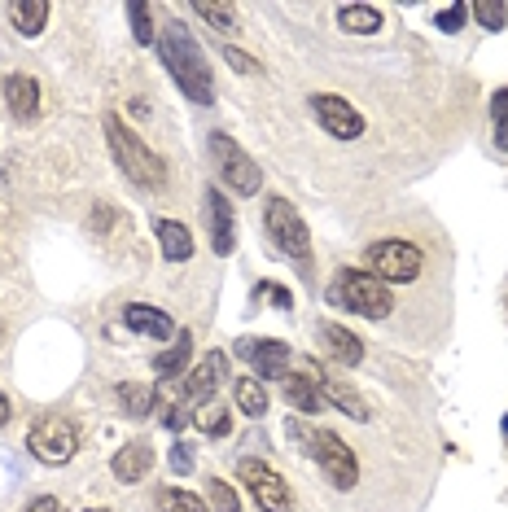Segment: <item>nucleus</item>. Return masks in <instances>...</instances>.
I'll list each match as a JSON object with an SVG mask.
<instances>
[{
    "mask_svg": "<svg viewBox=\"0 0 508 512\" xmlns=\"http://www.w3.org/2000/svg\"><path fill=\"white\" fill-rule=\"evenodd\" d=\"M158 53H163V66L171 71V79H176V88L184 97L198 101V106H211L215 75H211V66H206L202 44L184 31V22H167V27L158 31Z\"/></svg>",
    "mask_w": 508,
    "mask_h": 512,
    "instance_id": "1",
    "label": "nucleus"
},
{
    "mask_svg": "<svg viewBox=\"0 0 508 512\" xmlns=\"http://www.w3.org/2000/svg\"><path fill=\"white\" fill-rule=\"evenodd\" d=\"M106 145L114 154V167H119L136 189H154L158 193L167 184V162L158 158L154 149H149L141 136L119 119V114H106Z\"/></svg>",
    "mask_w": 508,
    "mask_h": 512,
    "instance_id": "2",
    "label": "nucleus"
},
{
    "mask_svg": "<svg viewBox=\"0 0 508 512\" xmlns=\"http://www.w3.org/2000/svg\"><path fill=\"white\" fill-rule=\"evenodd\" d=\"M329 302L346 311H360L364 320H386L395 311V298H390V285L377 281L373 272H355V267H342L329 285Z\"/></svg>",
    "mask_w": 508,
    "mask_h": 512,
    "instance_id": "3",
    "label": "nucleus"
},
{
    "mask_svg": "<svg viewBox=\"0 0 508 512\" xmlns=\"http://www.w3.org/2000/svg\"><path fill=\"white\" fill-rule=\"evenodd\" d=\"M294 438H303L307 447H311V456H316V464L325 469V477L338 491H355V482H360V460H355V451L346 447V442L333 434V429H303V425H294Z\"/></svg>",
    "mask_w": 508,
    "mask_h": 512,
    "instance_id": "4",
    "label": "nucleus"
},
{
    "mask_svg": "<svg viewBox=\"0 0 508 512\" xmlns=\"http://www.w3.org/2000/svg\"><path fill=\"white\" fill-rule=\"evenodd\" d=\"M27 451L36 456L40 464H49V469H62V464L75 460L79 451V429L75 421H66V416H44L27 429Z\"/></svg>",
    "mask_w": 508,
    "mask_h": 512,
    "instance_id": "5",
    "label": "nucleus"
},
{
    "mask_svg": "<svg viewBox=\"0 0 508 512\" xmlns=\"http://www.w3.org/2000/svg\"><path fill=\"white\" fill-rule=\"evenodd\" d=\"M263 228H268V237L276 241V250L285 254V259H294V263H311V232L303 224V215L294 211L285 197H272L268 202V211H263Z\"/></svg>",
    "mask_w": 508,
    "mask_h": 512,
    "instance_id": "6",
    "label": "nucleus"
},
{
    "mask_svg": "<svg viewBox=\"0 0 508 512\" xmlns=\"http://www.w3.org/2000/svg\"><path fill=\"white\" fill-rule=\"evenodd\" d=\"M211 154H215V167H219V180L228 184L233 193L241 197H254L263 189V171H259V162H254L246 149H241L233 136H224V132H211Z\"/></svg>",
    "mask_w": 508,
    "mask_h": 512,
    "instance_id": "7",
    "label": "nucleus"
},
{
    "mask_svg": "<svg viewBox=\"0 0 508 512\" xmlns=\"http://www.w3.org/2000/svg\"><path fill=\"white\" fill-rule=\"evenodd\" d=\"M421 263L425 259L412 241L386 237V241H373V246H368V267H373V276L386 285H412L421 276Z\"/></svg>",
    "mask_w": 508,
    "mask_h": 512,
    "instance_id": "8",
    "label": "nucleus"
},
{
    "mask_svg": "<svg viewBox=\"0 0 508 512\" xmlns=\"http://www.w3.org/2000/svg\"><path fill=\"white\" fill-rule=\"evenodd\" d=\"M237 473H241V482L250 486L254 504H259L263 512H294V491L285 486V477H281V473H272L259 456H254V460L246 456V460L237 464Z\"/></svg>",
    "mask_w": 508,
    "mask_h": 512,
    "instance_id": "9",
    "label": "nucleus"
},
{
    "mask_svg": "<svg viewBox=\"0 0 508 512\" xmlns=\"http://www.w3.org/2000/svg\"><path fill=\"white\" fill-rule=\"evenodd\" d=\"M311 114H316V119L325 123V132L338 136V141H360L364 136V114L346 97H338V92H316V97H311Z\"/></svg>",
    "mask_w": 508,
    "mask_h": 512,
    "instance_id": "10",
    "label": "nucleus"
},
{
    "mask_svg": "<svg viewBox=\"0 0 508 512\" xmlns=\"http://www.w3.org/2000/svg\"><path fill=\"white\" fill-rule=\"evenodd\" d=\"M237 355L246 359L263 381H281L285 372H290V346L276 342V337H241Z\"/></svg>",
    "mask_w": 508,
    "mask_h": 512,
    "instance_id": "11",
    "label": "nucleus"
},
{
    "mask_svg": "<svg viewBox=\"0 0 508 512\" xmlns=\"http://www.w3.org/2000/svg\"><path fill=\"white\" fill-rule=\"evenodd\" d=\"M224 377H228V355H224V351H211L198 368L189 372V381H184V399H180V407L198 412L202 403H211V399H215V390H219V381H224Z\"/></svg>",
    "mask_w": 508,
    "mask_h": 512,
    "instance_id": "12",
    "label": "nucleus"
},
{
    "mask_svg": "<svg viewBox=\"0 0 508 512\" xmlns=\"http://www.w3.org/2000/svg\"><path fill=\"white\" fill-rule=\"evenodd\" d=\"M202 215H206V228H211V250L215 254H233L237 250V219H233V206H228V197L215 189H206V206H202Z\"/></svg>",
    "mask_w": 508,
    "mask_h": 512,
    "instance_id": "13",
    "label": "nucleus"
},
{
    "mask_svg": "<svg viewBox=\"0 0 508 512\" xmlns=\"http://www.w3.org/2000/svg\"><path fill=\"white\" fill-rule=\"evenodd\" d=\"M123 324L132 333L154 337V342L176 337V324H171V316H167V311H158V307H149V302H127V307H123Z\"/></svg>",
    "mask_w": 508,
    "mask_h": 512,
    "instance_id": "14",
    "label": "nucleus"
},
{
    "mask_svg": "<svg viewBox=\"0 0 508 512\" xmlns=\"http://www.w3.org/2000/svg\"><path fill=\"white\" fill-rule=\"evenodd\" d=\"M320 346H325V355L342 368H355L364 359V342L351 329H342V324H320Z\"/></svg>",
    "mask_w": 508,
    "mask_h": 512,
    "instance_id": "15",
    "label": "nucleus"
},
{
    "mask_svg": "<svg viewBox=\"0 0 508 512\" xmlns=\"http://www.w3.org/2000/svg\"><path fill=\"white\" fill-rule=\"evenodd\" d=\"M5 106H9L14 119L31 123L40 114V84L31 75H9L5 79Z\"/></svg>",
    "mask_w": 508,
    "mask_h": 512,
    "instance_id": "16",
    "label": "nucleus"
},
{
    "mask_svg": "<svg viewBox=\"0 0 508 512\" xmlns=\"http://www.w3.org/2000/svg\"><path fill=\"white\" fill-rule=\"evenodd\" d=\"M307 368H311V381H316L320 399H329L333 407H342V412H346V416H355V421H368V403L360 399V394H355V390H346L342 381H333L329 372H325V377H320V372H316V359H307Z\"/></svg>",
    "mask_w": 508,
    "mask_h": 512,
    "instance_id": "17",
    "label": "nucleus"
},
{
    "mask_svg": "<svg viewBox=\"0 0 508 512\" xmlns=\"http://www.w3.org/2000/svg\"><path fill=\"white\" fill-rule=\"evenodd\" d=\"M149 469H154V447H149V442H127L123 451H114V477H119V482H145L149 477Z\"/></svg>",
    "mask_w": 508,
    "mask_h": 512,
    "instance_id": "18",
    "label": "nucleus"
},
{
    "mask_svg": "<svg viewBox=\"0 0 508 512\" xmlns=\"http://www.w3.org/2000/svg\"><path fill=\"white\" fill-rule=\"evenodd\" d=\"M281 390H285V403L298 407L303 416H316L320 407H325V399H320V390H316V381H311V372H285Z\"/></svg>",
    "mask_w": 508,
    "mask_h": 512,
    "instance_id": "19",
    "label": "nucleus"
},
{
    "mask_svg": "<svg viewBox=\"0 0 508 512\" xmlns=\"http://www.w3.org/2000/svg\"><path fill=\"white\" fill-rule=\"evenodd\" d=\"M154 232H158V241H163L167 263H189L193 259V232L184 224H176V219H158Z\"/></svg>",
    "mask_w": 508,
    "mask_h": 512,
    "instance_id": "20",
    "label": "nucleus"
},
{
    "mask_svg": "<svg viewBox=\"0 0 508 512\" xmlns=\"http://www.w3.org/2000/svg\"><path fill=\"white\" fill-rule=\"evenodd\" d=\"M338 27L346 36H373V31H381V9L377 5H342Z\"/></svg>",
    "mask_w": 508,
    "mask_h": 512,
    "instance_id": "21",
    "label": "nucleus"
},
{
    "mask_svg": "<svg viewBox=\"0 0 508 512\" xmlns=\"http://www.w3.org/2000/svg\"><path fill=\"white\" fill-rule=\"evenodd\" d=\"M9 18H14V27L22 36H40L44 22H49V0H14Z\"/></svg>",
    "mask_w": 508,
    "mask_h": 512,
    "instance_id": "22",
    "label": "nucleus"
},
{
    "mask_svg": "<svg viewBox=\"0 0 508 512\" xmlns=\"http://www.w3.org/2000/svg\"><path fill=\"white\" fill-rule=\"evenodd\" d=\"M154 386H149V381H123L119 386V407L127 416H132V421H145L149 416V407H154Z\"/></svg>",
    "mask_w": 508,
    "mask_h": 512,
    "instance_id": "23",
    "label": "nucleus"
},
{
    "mask_svg": "<svg viewBox=\"0 0 508 512\" xmlns=\"http://www.w3.org/2000/svg\"><path fill=\"white\" fill-rule=\"evenodd\" d=\"M233 394H237V407L246 416H268V390H263V381H254V377H237L233 381Z\"/></svg>",
    "mask_w": 508,
    "mask_h": 512,
    "instance_id": "24",
    "label": "nucleus"
},
{
    "mask_svg": "<svg viewBox=\"0 0 508 512\" xmlns=\"http://www.w3.org/2000/svg\"><path fill=\"white\" fill-rule=\"evenodd\" d=\"M193 425H198L206 438H224L228 429H233V416H228V407L219 399H211V403H202L198 412H193Z\"/></svg>",
    "mask_w": 508,
    "mask_h": 512,
    "instance_id": "25",
    "label": "nucleus"
},
{
    "mask_svg": "<svg viewBox=\"0 0 508 512\" xmlns=\"http://www.w3.org/2000/svg\"><path fill=\"white\" fill-rule=\"evenodd\" d=\"M189 355H193V337L189 333H176V346L154 359V372H158V377H180L184 364H189Z\"/></svg>",
    "mask_w": 508,
    "mask_h": 512,
    "instance_id": "26",
    "label": "nucleus"
},
{
    "mask_svg": "<svg viewBox=\"0 0 508 512\" xmlns=\"http://www.w3.org/2000/svg\"><path fill=\"white\" fill-rule=\"evenodd\" d=\"M158 508L163 512H206V499L193 491H180V486H167V491H158Z\"/></svg>",
    "mask_w": 508,
    "mask_h": 512,
    "instance_id": "27",
    "label": "nucleus"
},
{
    "mask_svg": "<svg viewBox=\"0 0 508 512\" xmlns=\"http://www.w3.org/2000/svg\"><path fill=\"white\" fill-rule=\"evenodd\" d=\"M193 14L202 22H211L215 31H224V36L237 31V5H193Z\"/></svg>",
    "mask_w": 508,
    "mask_h": 512,
    "instance_id": "28",
    "label": "nucleus"
},
{
    "mask_svg": "<svg viewBox=\"0 0 508 512\" xmlns=\"http://www.w3.org/2000/svg\"><path fill=\"white\" fill-rule=\"evenodd\" d=\"M491 132H495V145L508 154V88L491 97Z\"/></svg>",
    "mask_w": 508,
    "mask_h": 512,
    "instance_id": "29",
    "label": "nucleus"
},
{
    "mask_svg": "<svg viewBox=\"0 0 508 512\" xmlns=\"http://www.w3.org/2000/svg\"><path fill=\"white\" fill-rule=\"evenodd\" d=\"M127 22H132V40L136 44H149V40L158 36L154 18H149V5H141V0H132V5H127Z\"/></svg>",
    "mask_w": 508,
    "mask_h": 512,
    "instance_id": "30",
    "label": "nucleus"
},
{
    "mask_svg": "<svg viewBox=\"0 0 508 512\" xmlns=\"http://www.w3.org/2000/svg\"><path fill=\"white\" fill-rule=\"evenodd\" d=\"M469 14L482 22V31H500L508 22V5H495V0H478V5H469Z\"/></svg>",
    "mask_w": 508,
    "mask_h": 512,
    "instance_id": "31",
    "label": "nucleus"
},
{
    "mask_svg": "<svg viewBox=\"0 0 508 512\" xmlns=\"http://www.w3.org/2000/svg\"><path fill=\"white\" fill-rule=\"evenodd\" d=\"M465 18H469V5H465V0H456V5L438 9V14H434V27L447 31V36H456V31H465Z\"/></svg>",
    "mask_w": 508,
    "mask_h": 512,
    "instance_id": "32",
    "label": "nucleus"
},
{
    "mask_svg": "<svg viewBox=\"0 0 508 512\" xmlns=\"http://www.w3.org/2000/svg\"><path fill=\"white\" fill-rule=\"evenodd\" d=\"M206 486H211V508H215V512H237V508H241L237 491L224 482V477H211V482H206Z\"/></svg>",
    "mask_w": 508,
    "mask_h": 512,
    "instance_id": "33",
    "label": "nucleus"
},
{
    "mask_svg": "<svg viewBox=\"0 0 508 512\" xmlns=\"http://www.w3.org/2000/svg\"><path fill=\"white\" fill-rule=\"evenodd\" d=\"M167 460H171V469L184 473V477H189V473H193V464H198V456H193V447H189V442H176Z\"/></svg>",
    "mask_w": 508,
    "mask_h": 512,
    "instance_id": "34",
    "label": "nucleus"
},
{
    "mask_svg": "<svg viewBox=\"0 0 508 512\" xmlns=\"http://www.w3.org/2000/svg\"><path fill=\"white\" fill-rule=\"evenodd\" d=\"M224 62H228V66H233V71H237V75H254V71H259V62H254V57H250V53H241V49H233V44H228V49H224Z\"/></svg>",
    "mask_w": 508,
    "mask_h": 512,
    "instance_id": "35",
    "label": "nucleus"
},
{
    "mask_svg": "<svg viewBox=\"0 0 508 512\" xmlns=\"http://www.w3.org/2000/svg\"><path fill=\"white\" fill-rule=\"evenodd\" d=\"M27 512H62V504H57L53 495H40V499H31Z\"/></svg>",
    "mask_w": 508,
    "mask_h": 512,
    "instance_id": "36",
    "label": "nucleus"
},
{
    "mask_svg": "<svg viewBox=\"0 0 508 512\" xmlns=\"http://www.w3.org/2000/svg\"><path fill=\"white\" fill-rule=\"evenodd\" d=\"M9 416H14V407H9V399H5V394H0V429L9 425Z\"/></svg>",
    "mask_w": 508,
    "mask_h": 512,
    "instance_id": "37",
    "label": "nucleus"
},
{
    "mask_svg": "<svg viewBox=\"0 0 508 512\" xmlns=\"http://www.w3.org/2000/svg\"><path fill=\"white\" fill-rule=\"evenodd\" d=\"M88 512H106V508H88Z\"/></svg>",
    "mask_w": 508,
    "mask_h": 512,
    "instance_id": "38",
    "label": "nucleus"
}]
</instances>
